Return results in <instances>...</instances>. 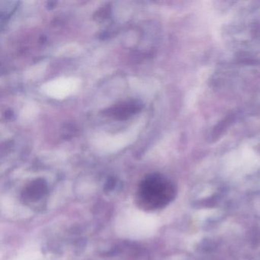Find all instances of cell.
Returning <instances> with one entry per match:
<instances>
[{"mask_svg": "<svg viewBox=\"0 0 260 260\" xmlns=\"http://www.w3.org/2000/svg\"><path fill=\"white\" fill-rule=\"evenodd\" d=\"M174 184L162 175L153 173L146 176L138 186L137 205L146 211H157L170 205L176 196Z\"/></svg>", "mask_w": 260, "mask_h": 260, "instance_id": "cell-1", "label": "cell"}, {"mask_svg": "<svg viewBox=\"0 0 260 260\" xmlns=\"http://www.w3.org/2000/svg\"><path fill=\"white\" fill-rule=\"evenodd\" d=\"M142 104L136 100L125 102L115 105L112 107L106 109L105 113L111 118L116 120H125L133 116L141 111Z\"/></svg>", "mask_w": 260, "mask_h": 260, "instance_id": "cell-2", "label": "cell"}, {"mask_svg": "<svg viewBox=\"0 0 260 260\" xmlns=\"http://www.w3.org/2000/svg\"><path fill=\"white\" fill-rule=\"evenodd\" d=\"M48 191V185L44 179H38L30 182L22 191L25 202H36L42 199Z\"/></svg>", "mask_w": 260, "mask_h": 260, "instance_id": "cell-3", "label": "cell"}]
</instances>
